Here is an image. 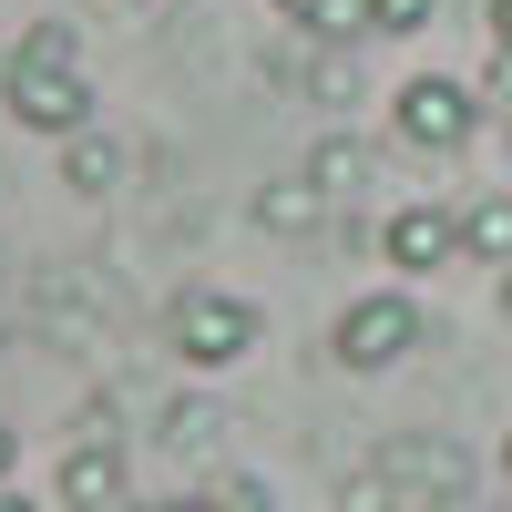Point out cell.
<instances>
[{
  "mask_svg": "<svg viewBox=\"0 0 512 512\" xmlns=\"http://www.w3.org/2000/svg\"><path fill=\"white\" fill-rule=\"evenodd\" d=\"M62 185H72V195H113V185H123V144H113V134H72V144H62Z\"/></svg>",
  "mask_w": 512,
  "mask_h": 512,
  "instance_id": "obj_9",
  "label": "cell"
},
{
  "mask_svg": "<svg viewBox=\"0 0 512 512\" xmlns=\"http://www.w3.org/2000/svg\"><path fill=\"white\" fill-rule=\"evenodd\" d=\"M0 512H41V502H21V492H11V482H0Z\"/></svg>",
  "mask_w": 512,
  "mask_h": 512,
  "instance_id": "obj_20",
  "label": "cell"
},
{
  "mask_svg": "<svg viewBox=\"0 0 512 512\" xmlns=\"http://www.w3.org/2000/svg\"><path fill=\"white\" fill-rule=\"evenodd\" d=\"M216 431H226V410H205V400H175V410H164V441H175V451L216 441Z\"/></svg>",
  "mask_w": 512,
  "mask_h": 512,
  "instance_id": "obj_13",
  "label": "cell"
},
{
  "mask_svg": "<svg viewBox=\"0 0 512 512\" xmlns=\"http://www.w3.org/2000/svg\"><path fill=\"white\" fill-rule=\"evenodd\" d=\"M420 349V308H410V287H379V297H349L338 308V328H328V359L338 369H400Z\"/></svg>",
  "mask_w": 512,
  "mask_h": 512,
  "instance_id": "obj_2",
  "label": "cell"
},
{
  "mask_svg": "<svg viewBox=\"0 0 512 512\" xmlns=\"http://www.w3.org/2000/svg\"><path fill=\"white\" fill-rule=\"evenodd\" d=\"M379 256H390L400 277H441L451 256H461V216H451V205H431V195H420V205H400V216L379 226Z\"/></svg>",
  "mask_w": 512,
  "mask_h": 512,
  "instance_id": "obj_5",
  "label": "cell"
},
{
  "mask_svg": "<svg viewBox=\"0 0 512 512\" xmlns=\"http://www.w3.org/2000/svg\"><path fill=\"white\" fill-rule=\"evenodd\" d=\"M21 472V431H11V420H0V482H11Z\"/></svg>",
  "mask_w": 512,
  "mask_h": 512,
  "instance_id": "obj_17",
  "label": "cell"
},
{
  "mask_svg": "<svg viewBox=\"0 0 512 512\" xmlns=\"http://www.w3.org/2000/svg\"><path fill=\"white\" fill-rule=\"evenodd\" d=\"M267 236H318L328 226V195L308 185V175H277V185H256V205H246Z\"/></svg>",
  "mask_w": 512,
  "mask_h": 512,
  "instance_id": "obj_7",
  "label": "cell"
},
{
  "mask_svg": "<svg viewBox=\"0 0 512 512\" xmlns=\"http://www.w3.org/2000/svg\"><path fill=\"white\" fill-rule=\"evenodd\" d=\"M492 41H502V52H512V0H492Z\"/></svg>",
  "mask_w": 512,
  "mask_h": 512,
  "instance_id": "obj_19",
  "label": "cell"
},
{
  "mask_svg": "<svg viewBox=\"0 0 512 512\" xmlns=\"http://www.w3.org/2000/svg\"><path fill=\"white\" fill-rule=\"evenodd\" d=\"M461 256H482V267H512V195L461 205Z\"/></svg>",
  "mask_w": 512,
  "mask_h": 512,
  "instance_id": "obj_10",
  "label": "cell"
},
{
  "mask_svg": "<svg viewBox=\"0 0 512 512\" xmlns=\"http://www.w3.org/2000/svg\"><path fill=\"white\" fill-rule=\"evenodd\" d=\"M492 93H502V123H512V52L492 62Z\"/></svg>",
  "mask_w": 512,
  "mask_h": 512,
  "instance_id": "obj_18",
  "label": "cell"
},
{
  "mask_svg": "<svg viewBox=\"0 0 512 512\" xmlns=\"http://www.w3.org/2000/svg\"><path fill=\"white\" fill-rule=\"evenodd\" d=\"M11 123H31V134H52V144H72V134H93V82H82V62H31V52H11Z\"/></svg>",
  "mask_w": 512,
  "mask_h": 512,
  "instance_id": "obj_3",
  "label": "cell"
},
{
  "mask_svg": "<svg viewBox=\"0 0 512 512\" xmlns=\"http://www.w3.org/2000/svg\"><path fill=\"white\" fill-rule=\"evenodd\" d=\"M308 93H318V103L338 113V103H359V82H349V62H338V52H328V62H308Z\"/></svg>",
  "mask_w": 512,
  "mask_h": 512,
  "instance_id": "obj_14",
  "label": "cell"
},
{
  "mask_svg": "<svg viewBox=\"0 0 512 512\" xmlns=\"http://www.w3.org/2000/svg\"><path fill=\"white\" fill-rule=\"evenodd\" d=\"M502 482H512V431H502Z\"/></svg>",
  "mask_w": 512,
  "mask_h": 512,
  "instance_id": "obj_22",
  "label": "cell"
},
{
  "mask_svg": "<svg viewBox=\"0 0 512 512\" xmlns=\"http://www.w3.org/2000/svg\"><path fill=\"white\" fill-rule=\"evenodd\" d=\"M256 338H267V318H256L236 287H185L175 308H164V349H175L185 369H236Z\"/></svg>",
  "mask_w": 512,
  "mask_h": 512,
  "instance_id": "obj_1",
  "label": "cell"
},
{
  "mask_svg": "<svg viewBox=\"0 0 512 512\" xmlns=\"http://www.w3.org/2000/svg\"><path fill=\"white\" fill-rule=\"evenodd\" d=\"M502 318H512V267H502Z\"/></svg>",
  "mask_w": 512,
  "mask_h": 512,
  "instance_id": "obj_21",
  "label": "cell"
},
{
  "mask_svg": "<svg viewBox=\"0 0 512 512\" xmlns=\"http://www.w3.org/2000/svg\"><path fill=\"white\" fill-rule=\"evenodd\" d=\"M431 21H441V0H359V31H379V41H410Z\"/></svg>",
  "mask_w": 512,
  "mask_h": 512,
  "instance_id": "obj_12",
  "label": "cell"
},
{
  "mask_svg": "<svg viewBox=\"0 0 512 512\" xmlns=\"http://www.w3.org/2000/svg\"><path fill=\"white\" fill-rule=\"evenodd\" d=\"M297 175H308V185H318V195L338 205V195H359V185H369V144H359V134H318Z\"/></svg>",
  "mask_w": 512,
  "mask_h": 512,
  "instance_id": "obj_8",
  "label": "cell"
},
{
  "mask_svg": "<svg viewBox=\"0 0 512 512\" xmlns=\"http://www.w3.org/2000/svg\"><path fill=\"white\" fill-rule=\"evenodd\" d=\"M123 512H226L216 492H164V502H123Z\"/></svg>",
  "mask_w": 512,
  "mask_h": 512,
  "instance_id": "obj_16",
  "label": "cell"
},
{
  "mask_svg": "<svg viewBox=\"0 0 512 512\" xmlns=\"http://www.w3.org/2000/svg\"><path fill=\"white\" fill-rule=\"evenodd\" d=\"M379 472H400V482H420V492H461V482H472V472H461V451H420V441L379 451Z\"/></svg>",
  "mask_w": 512,
  "mask_h": 512,
  "instance_id": "obj_11",
  "label": "cell"
},
{
  "mask_svg": "<svg viewBox=\"0 0 512 512\" xmlns=\"http://www.w3.org/2000/svg\"><path fill=\"white\" fill-rule=\"evenodd\" d=\"M134 11H144V0H134Z\"/></svg>",
  "mask_w": 512,
  "mask_h": 512,
  "instance_id": "obj_23",
  "label": "cell"
},
{
  "mask_svg": "<svg viewBox=\"0 0 512 512\" xmlns=\"http://www.w3.org/2000/svg\"><path fill=\"white\" fill-rule=\"evenodd\" d=\"M11 52H31V62H72V31H62V21H31Z\"/></svg>",
  "mask_w": 512,
  "mask_h": 512,
  "instance_id": "obj_15",
  "label": "cell"
},
{
  "mask_svg": "<svg viewBox=\"0 0 512 512\" xmlns=\"http://www.w3.org/2000/svg\"><path fill=\"white\" fill-rule=\"evenodd\" d=\"M52 502H62V512H123V431L72 441L62 472H52Z\"/></svg>",
  "mask_w": 512,
  "mask_h": 512,
  "instance_id": "obj_6",
  "label": "cell"
},
{
  "mask_svg": "<svg viewBox=\"0 0 512 512\" xmlns=\"http://www.w3.org/2000/svg\"><path fill=\"white\" fill-rule=\"evenodd\" d=\"M390 123H400V144H420V154L472 144L482 93H472V82H451V72H410V82H400V103H390Z\"/></svg>",
  "mask_w": 512,
  "mask_h": 512,
  "instance_id": "obj_4",
  "label": "cell"
}]
</instances>
